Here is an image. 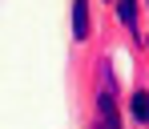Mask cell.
<instances>
[{"label": "cell", "mask_w": 149, "mask_h": 129, "mask_svg": "<svg viewBox=\"0 0 149 129\" xmlns=\"http://www.w3.org/2000/svg\"><path fill=\"white\" fill-rule=\"evenodd\" d=\"M117 16H121L125 28H133L137 24V0H117Z\"/></svg>", "instance_id": "obj_3"}, {"label": "cell", "mask_w": 149, "mask_h": 129, "mask_svg": "<svg viewBox=\"0 0 149 129\" xmlns=\"http://www.w3.org/2000/svg\"><path fill=\"white\" fill-rule=\"evenodd\" d=\"M133 117L145 125L149 121V93H133Z\"/></svg>", "instance_id": "obj_4"}, {"label": "cell", "mask_w": 149, "mask_h": 129, "mask_svg": "<svg viewBox=\"0 0 149 129\" xmlns=\"http://www.w3.org/2000/svg\"><path fill=\"white\" fill-rule=\"evenodd\" d=\"M73 36L77 40L89 36V4L85 0H73Z\"/></svg>", "instance_id": "obj_2"}, {"label": "cell", "mask_w": 149, "mask_h": 129, "mask_svg": "<svg viewBox=\"0 0 149 129\" xmlns=\"http://www.w3.org/2000/svg\"><path fill=\"white\" fill-rule=\"evenodd\" d=\"M97 129H121L117 121V101H113V85L105 81V89L97 93Z\"/></svg>", "instance_id": "obj_1"}]
</instances>
